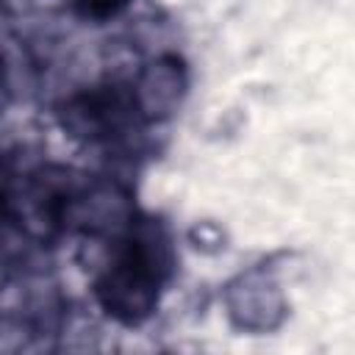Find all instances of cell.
<instances>
[{"instance_id": "cell-1", "label": "cell", "mask_w": 355, "mask_h": 355, "mask_svg": "<svg viewBox=\"0 0 355 355\" xmlns=\"http://www.w3.org/2000/svg\"><path fill=\"white\" fill-rule=\"evenodd\" d=\"M164 272H166V258L161 244L141 239L128 241V250L119 255L116 266L108 275V286H111L108 308L114 313L125 311L130 319L147 313L155 300V288L164 280Z\"/></svg>"}, {"instance_id": "cell-2", "label": "cell", "mask_w": 355, "mask_h": 355, "mask_svg": "<svg viewBox=\"0 0 355 355\" xmlns=\"http://www.w3.org/2000/svg\"><path fill=\"white\" fill-rule=\"evenodd\" d=\"M83 14L86 17H94V19H103V17H111L116 14L119 8L128 6V0H78Z\"/></svg>"}]
</instances>
